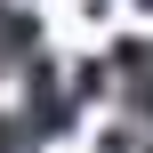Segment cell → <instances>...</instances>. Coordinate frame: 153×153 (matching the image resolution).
I'll list each match as a JSON object with an SVG mask.
<instances>
[{"mask_svg": "<svg viewBox=\"0 0 153 153\" xmlns=\"http://www.w3.org/2000/svg\"><path fill=\"white\" fill-rule=\"evenodd\" d=\"M32 56V16L16 0H0V65H24Z\"/></svg>", "mask_w": 153, "mask_h": 153, "instance_id": "1", "label": "cell"}]
</instances>
